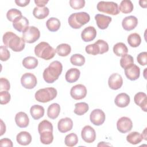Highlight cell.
I'll return each mask as SVG.
<instances>
[{"label":"cell","instance_id":"6da1fadb","mask_svg":"<svg viewBox=\"0 0 147 147\" xmlns=\"http://www.w3.org/2000/svg\"><path fill=\"white\" fill-rule=\"evenodd\" d=\"M3 42L5 47L14 52L22 51L25 46V42L12 32H7L3 36Z\"/></svg>","mask_w":147,"mask_h":147},{"label":"cell","instance_id":"7a4b0ae2","mask_svg":"<svg viewBox=\"0 0 147 147\" xmlns=\"http://www.w3.org/2000/svg\"><path fill=\"white\" fill-rule=\"evenodd\" d=\"M62 71V64L59 61H53L44 69L42 74L44 80L48 83H53L58 79Z\"/></svg>","mask_w":147,"mask_h":147},{"label":"cell","instance_id":"3957f363","mask_svg":"<svg viewBox=\"0 0 147 147\" xmlns=\"http://www.w3.org/2000/svg\"><path fill=\"white\" fill-rule=\"evenodd\" d=\"M35 55L46 60L52 59L56 53V50L47 42H41L34 48Z\"/></svg>","mask_w":147,"mask_h":147},{"label":"cell","instance_id":"277c9868","mask_svg":"<svg viewBox=\"0 0 147 147\" xmlns=\"http://www.w3.org/2000/svg\"><path fill=\"white\" fill-rule=\"evenodd\" d=\"M90 20V15L86 12L75 13L71 14L68 18V24L74 29H79L86 24Z\"/></svg>","mask_w":147,"mask_h":147},{"label":"cell","instance_id":"5b68a950","mask_svg":"<svg viewBox=\"0 0 147 147\" xmlns=\"http://www.w3.org/2000/svg\"><path fill=\"white\" fill-rule=\"evenodd\" d=\"M57 90L53 87H47L38 90L34 95L37 101L42 103L48 102L54 99L57 96Z\"/></svg>","mask_w":147,"mask_h":147},{"label":"cell","instance_id":"8992f818","mask_svg":"<svg viewBox=\"0 0 147 147\" xmlns=\"http://www.w3.org/2000/svg\"><path fill=\"white\" fill-rule=\"evenodd\" d=\"M97 9L100 12L113 16L117 15L119 13L118 4L114 2H99L97 5Z\"/></svg>","mask_w":147,"mask_h":147},{"label":"cell","instance_id":"52a82bcc","mask_svg":"<svg viewBox=\"0 0 147 147\" xmlns=\"http://www.w3.org/2000/svg\"><path fill=\"white\" fill-rule=\"evenodd\" d=\"M40 32L38 29L35 26H29L22 33V40L28 43H33L39 39Z\"/></svg>","mask_w":147,"mask_h":147},{"label":"cell","instance_id":"ba28073f","mask_svg":"<svg viewBox=\"0 0 147 147\" xmlns=\"http://www.w3.org/2000/svg\"><path fill=\"white\" fill-rule=\"evenodd\" d=\"M21 83L24 88L32 89L37 85V80L34 74L32 73H25L21 76Z\"/></svg>","mask_w":147,"mask_h":147},{"label":"cell","instance_id":"9c48e42d","mask_svg":"<svg viewBox=\"0 0 147 147\" xmlns=\"http://www.w3.org/2000/svg\"><path fill=\"white\" fill-rule=\"evenodd\" d=\"M71 97L75 100H80L85 98L87 95L86 87L82 84H79L73 86L70 91Z\"/></svg>","mask_w":147,"mask_h":147},{"label":"cell","instance_id":"30bf717a","mask_svg":"<svg viewBox=\"0 0 147 147\" xmlns=\"http://www.w3.org/2000/svg\"><path fill=\"white\" fill-rule=\"evenodd\" d=\"M117 127L118 130L122 133H126L130 131L133 127L131 120L126 117L120 118L117 122Z\"/></svg>","mask_w":147,"mask_h":147},{"label":"cell","instance_id":"8fae6325","mask_svg":"<svg viewBox=\"0 0 147 147\" xmlns=\"http://www.w3.org/2000/svg\"><path fill=\"white\" fill-rule=\"evenodd\" d=\"M106 116L105 113L100 109H94L90 114V119L92 124L96 126L102 125L105 121Z\"/></svg>","mask_w":147,"mask_h":147},{"label":"cell","instance_id":"7c38bea8","mask_svg":"<svg viewBox=\"0 0 147 147\" xmlns=\"http://www.w3.org/2000/svg\"><path fill=\"white\" fill-rule=\"evenodd\" d=\"M81 136L86 142L92 143L95 140L96 133L93 127L89 125H86L82 130Z\"/></svg>","mask_w":147,"mask_h":147},{"label":"cell","instance_id":"4fadbf2b","mask_svg":"<svg viewBox=\"0 0 147 147\" xmlns=\"http://www.w3.org/2000/svg\"><path fill=\"white\" fill-rule=\"evenodd\" d=\"M109 87L114 90L120 88L123 84V79L121 75L118 73H114L110 75L108 80Z\"/></svg>","mask_w":147,"mask_h":147},{"label":"cell","instance_id":"5bb4252c","mask_svg":"<svg viewBox=\"0 0 147 147\" xmlns=\"http://www.w3.org/2000/svg\"><path fill=\"white\" fill-rule=\"evenodd\" d=\"M13 26L17 31L24 32L29 27V21L25 17L21 16L14 20Z\"/></svg>","mask_w":147,"mask_h":147},{"label":"cell","instance_id":"9a60e30c","mask_svg":"<svg viewBox=\"0 0 147 147\" xmlns=\"http://www.w3.org/2000/svg\"><path fill=\"white\" fill-rule=\"evenodd\" d=\"M125 74L127 79L130 80H136L138 79L140 75V69L135 64L125 69Z\"/></svg>","mask_w":147,"mask_h":147},{"label":"cell","instance_id":"2e32d148","mask_svg":"<svg viewBox=\"0 0 147 147\" xmlns=\"http://www.w3.org/2000/svg\"><path fill=\"white\" fill-rule=\"evenodd\" d=\"M96 36V30L93 26H89L84 28L81 33V37L84 42H90L94 40Z\"/></svg>","mask_w":147,"mask_h":147},{"label":"cell","instance_id":"e0dca14e","mask_svg":"<svg viewBox=\"0 0 147 147\" xmlns=\"http://www.w3.org/2000/svg\"><path fill=\"white\" fill-rule=\"evenodd\" d=\"M138 24V19L133 16H129L125 17L122 22L123 28L127 31L134 29Z\"/></svg>","mask_w":147,"mask_h":147},{"label":"cell","instance_id":"ac0fdd59","mask_svg":"<svg viewBox=\"0 0 147 147\" xmlns=\"http://www.w3.org/2000/svg\"><path fill=\"white\" fill-rule=\"evenodd\" d=\"M73 127V122L68 117L61 118L57 123V128L60 132L66 133L70 131Z\"/></svg>","mask_w":147,"mask_h":147},{"label":"cell","instance_id":"d6986e66","mask_svg":"<svg viewBox=\"0 0 147 147\" xmlns=\"http://www.w3.org/2000/svg\"><path fill=\"white\" fill-rule=\"evenodd\" d=\"M95 20L96 22L98 27L100 29H106L110 23L111 22V17L107 16H105L101 14H97L95 16Z\"/></svg>","mask_w":147,"mask_h":147},{"label":"cell","instance_id":"ffe728a7","mask_svg":"<svg viewBox=\"0 0 147 147\" xmlns=\"http://www.w3.org/2000/svg\"><path fill=\"white\" fill-rule=\"evenodd\" d=\"M15 122L17 125L21 127H26L29 123V119L28 115L22 111L18 112L15 116Z\"/></svg>","mask_w":147,"mask_h":147},{"label":"cell","instance_id":"44dd1931","mask_svg":"<svg viewBox=\"0 0 147 147\" xmlns=\"http://www.w3.org/2000/svg\"><path fill=\"white\" fill-rule=\"evenodd\" d=\"M134 101L135 103L139 106L143 111L146 112L147 96L145 93L143 92H139L137 93L134 95Z\"/></svg>","mask_w":147,"mask_h":147},{"label":"cell","instance_id":"7402d4cb","mask_svg":"<svg viewBox=\"0 0 147 147\" xmlns=\"http://www.w3.org/2000/svg\"><path fill=\"white\" fill-rule=\"evenodd\" d=\"M130 96L124 92L118 94L114 100L116 106L122 108L127 106L130 103Z\"/></svg>","mask_w":147,"mask_h":147},{"label":"cell","instance_id":"603a6c76","mask_svg":"<svg viewBox=\"0 0 147 147\" xmlns=\"http://www.w3.org/2000/svg\"><path fill=\"white\" fill-rule=\"evenodd\" d=\"M80 75V72L79 69L76 68H72L67 71L65 78L67 82L72 83L76 82L79 79Z\"/></svg>","mask_w":147,"mask_h":147},{"label":"cell","instance_id":"cb8c5ba5","mask_svg":"<svg viewBox=\"0 0 147 147\" xmlns=\"http://www.w3.org/2000/svg\"><path fill=\"white\" fill-rule=\"evenodd\" d=\"M16 140L17 142L21 145L26 146L30 144L31 142L32 136L27 131H21L17 135Z\"/></svg>","mask_w":147,"mask_h":147},{"label":"cell","instance_id":"d4e9b609","mask_svg":"<svg viewBox=\"0 0 147 147\" xmlns=\"http://www.w3.org/2000/svg\"><path fill=\"white\" fill-rule=\"evenodd\" d=\"M44 108L40 105H35L32 106L30 109V113L34 119H38L42 117L44 114Z\"/></svg>","mask_w":147,"mask_h":147},{"label":"cell","instance_id":"484cf974","mask_svg":"<svg viewBox=\"0 0 147 147\" xmlns=\"http://www.w3.org/2000/svg\"><path fill=\"white\" fill-rule=\"evenodd\" d=\"M60 112V106L58 103H54L51 104L48 108L47 115L48 117L52 119H55L58 117Z\"/></svg>","mask_w":147,"mask_h":147},{"label":"cell","instance_id":"4316f807","mask_svg":"<svg viewBox=\"0 0 147 147\" xmlns=\"http://www.w3.org/2000/svg\"><path fill=\"white\" fill-rule=\"evenodd\" d=\"M49 10L47 7H36L33 10V16L38 20L44 19L49 15Z\"/></svg>","mask_w":147,"mask_h":147},{"label":"cell","instance_id":"83f0119b","mask_svg":"<svg viewBox=\"0 0 147 147\" xmlns=\"http://www.w3.org/2000/svg\"><path fill=\"white\" fill-rule=\"evenodd\" d=\"M60 21L59 19L55 17H51L46 22V26L48 29L51 32H56L60 27Z\"/></svg>","mask_w":147,"mask_h":147},{"label":"cell","instance_id":"f1b7e54d","mask_svg":"<svg viewBox=\"0 0 147 147\" xmlns=\"http://www.w3.org/2000/svg\"><path fill=\"white\" fill-rule=\"evenodd\" d=\"M22 65L26 69H34L38 65V60L34 57L28 56L23 59Z\"/></svg>","mask_w":147,"mask_h":147},{"label":"cell","instance_id":"f546056e","mask_svg":"<svg viewBox=\"0 0 147 147\" xmlns=\"http://www.w3.org/2000/svg\"><path fill=\"white\" fill-rule=\"evenodd\" d=\"M142 140L143 138L142 135L137 131L131 132L126 137L127 141L133 145H136L140 143Z\"/></svg>","mask_w":147,"mask_h":147},{"label":"cell","instance_id":"4dcf8cb0","mask_svg":"<svg viewBox=\"0 0 147 147\" xmlns=\"http://www.w3.org/2000/svg\"><path fill=\"white\" fill-rule=\"evenodd\" d=\"M128 49L123 42H118L113 47V52L117 56H122L127 54Z\"/></svg>","mask_w":147,"mask_h":147},{"label":"cell","instance_id":"1f68e13d","mask_svg":"<svg viewBox=\"0 0 147 147\" xmlns=\"http://www.w3.org/2000/svg\"><path fill=\"white\" fill-rule=\"evenodd\" d=\"M127 42L131 47L136 48L138 47L141 42V38L137 33H131L127 37Z\"/></svg>","mask_w":147,"mask_h":147},{"label":"cell","instance_id":"d6a6232c","mask_svg":"<svg viewBox=\"0 0 147 147\" xmlns=\"http://www.w3.org/2000/svg\"><path fill=\"white\" fill-rule=\"evenodd\" d=\"M119 10L124 14H127L131 13L133 10V5L130 0H123L121 1Z\"/></svg>","mask_w":147,"mask_h":147},{"label":"cell","instance_id":"836d02e7","mask_svg":"<svg viewBox=\"0 0 147 147\" xmlns=\"http://www.w3.org/2000/svg\"><path fill=\"white\" fill-rule=\"evenodd\" d=\"M56 52L60 56H67L71 52V48L69 44H61L56 49Z\"/></svg>","mask_w":147,"mask_h":147},{"label":"cell","instance_id":"e575fe53","mask_svg":"<svg viewBox=\"0 0 147 147\" xmlns=\"http://www.w3.org/2000/svg\"><path fill=\"white\" fill-rule=\"evenodd\" d=\"M39 134L40 135V141L42 144L48 145L52 142L53 140V131L47 130L43 131Z\"/></svg>","mask_w":147,"mask_h":147},{"label":"cell","instance_id":"d590c367","mask_svg":"<svg viewBox=\"0 0 147 147\" xmlns=\"http://www.w3.org/2000/svg\"><path fill=\"white\" fill-rule=\"evenodd\" d=\"M89 107L86 102H79L75 105L74 113L78 115H82L88 111Z\"/></svg>","mask_w":147,"mask_h":147},{"label":"cell","instance_id":"8d00e7d4","mask_svg":"<svg viewBox=\"0 0 147 147\" xmlns=\"http://www.w3.org/2000/svg\"><path fill=\"white\" fill-rule=\"evenodd\" d=\"M64 142L65 145L67 146H74L78 142V137L75 133H71L65 136Z\"/></svg>","mask_w":147,"mask_h":147},{"label":"cell","instance_id":"74e56055","mask_svg":"<svg viewBox=\"0 0 147 147\" xmlns=\"http://www.w3.org/2000/svg\"><path fill=\"white\" fill-rule=\"evenodd\" d=\"M85 57L80 54H74L71 56L70 61L72 65L76 66H82L85 63Z\"/></svg>","mask_w":147,"mask_h":147},{"label":"cell","instance_id":"f35d334b","mask_svg":"<svg viewBox=\"0 0 147 147\" xmlns=\"http://www.w3.org/2000/svg\"><path fill=\"white\" fill-rule=\"evenodd\" d=\"M134 64L133 57L130 55H125L122 56L120 60V65L122 68L125 69Z\"/></svg>","mask_w":147,"mask_h":147},{"label":"cell","instance_id":"ab89813d","mask_svg":"<svg viewBox=\"0 0 147 147\" xmlns=\"http://www.w3.org/2000/svg\"><path fill=\"white\" fill-rule=\"evenodd\" d=\"M53 131V125L51 122L48 121V120H43L40 123L38 126V131L39 134L45 131Z\"/></svg>","mask_w":147,"mask_h":147},{"label":"cell","instance_id":"60d3db41","mask_svg":"<svg viewBox=\"0 0 147 147\" xmlns=\"http://www.w3.org/2000/svg\"><path fill=\"white\" fill-rule=\"evenodd\" d=\"M22 16L21 12L17 9H11L6 13V17L10 22H13L17 17Z\"/></svg>","mask_w":147,"mask_h":147},{"label":"cell","instance_id":"b9f144b4","mask_svg":"<svg viewBox=\"0 0 147 147\" xmlns=\"http://www.w3.org/2000/svg\"><path fill=\"white\" fill-rule=\"evenodd\" d=\"M85 50L86 53L89 55H96L98 54H100V48L99 45L95 42L94 44L87 45L86 47Z\"/></svg>","mask_w":147,"mask_h":147},{"label":"cell","instance_id":"7bdbcfd3","mask_svg":"<svg viewBox=\"0 0 147 147\" xmlns=\"http://www.w3.org/2000/svg\"><path fill=\"white\" fill-rule=\"evenodd\" d=\"M69 5L72 8L75 10H79L84 7L85 1L84 0H70Z\"/></svg>","mask_w":147,"mask_h":147},{"label":"cell","instance_id":"ee69618b","mask_svg":"<svg viewBox=\"0 0 147 147\" xmlns=\"http://www.w3.org/2000/svg\"><path fill=\"white\" fill-rule=\"evenodd\" d=\"M10 52L7 49V47L1 45L0 48V59L2 61H7L10 58Z\"/></svg>","mask_w":147,"mask_h":147},{"label":"cell","instance_id":"f6af8a7d","mask_svg":"<svg viewBox=\"0 0 147 147\" xmlns=\"http://www.w3.org/2000/svg\"><path fill=\"white\" fill-rule=\"evenodd\" d=\"M0 103L1 105H6L8 103L11 99L10 94L7 91H2L0 92Z\"/></svg>","mask_w":147,"mask_h":147},{"label":"cell","instance_id":"bcb514c9","mask_svg":"<svg viewBox=\"0 0 147 147\" xmlns=\"http://www.w3.org/2000/svg\"><path fill=\"white\" fill-rule=\"evenodd\" d=\"M95 43L98 44L100 48V54H103L109 51V45L105 41L98 40Z\"/></svg>","mask_w":147,"mask_h":147},{"label":"cell","instance_id":"7dc6e473","mask_svg":"<svg viewBox=\"0 0 147 147\" xmlns=\"http://www.w3.org/2000/svg\"><path fill=\"white\" fill-rule=\"evenodd\" d=\"M137 60L140 65H146L147 64V52H142L140 53L137 57Z\"/></svg>","mask_w":147,"mask_h":147},{"label":"cell","instance_id":"c3c4849f","mask_svg":"<svg viewBox=\"0 0 147 147\" xmlns=\"http://www.w3.org/2000/svg\"><path fill=\"white\" fill-rule=\"evenodd\" d=\"M10 88L9 81L4 78L0 79V91H8Z\"/></svg>","mask_w":147,"mask_h":147},{"label":"cell","instance_id":"681fc988","mask_svg":"<svg viewBox=\"0 0 147 147\" xmlns=\"http://www.w3.org/2000/svg\"><path fill=\"white\" fill-rule=\"evenodd\" d=\"M0 145L1 146H13V142L9 138H2L0 140Z\"/></svg>","mask_w":147,"mask_h":147},{"label":"cell","instance_id":"f907efd6","mask_svg":"<svg viewBox=\"0 0 147 147\" xmlns=\"http://www.w3.org/2000/svg\"><path fill=\"white\" fill-rule=\"evenodd\" d=\"M30 2L29 0H16L15 3L17 5L21 7H25L27 6Z\"/></svg>","mask_w":147,"mask_h":147},{"label":"cell","instance_id":"816d5d0a","mask_svg":"<svg viewBox=\"0 0 147 147\" xmlns=\"http://www.w3.org/2000/svg\"><path fill=\"white\" fill-rule=\"evenodd\" d=\"M48 2V1L44 0H35L34 3L39 7H43Z\"/></svg>","mask_w":147,"mask_h":147},{"label":"cell","instance_id":"f5cc1de1","mask_svg":"<svg viewBox=\"0 0 147 147\" xmlns=\"http://www.w3.org/2000/svg\"><path fill=\"white\" fill-rule=\"evenodd\" d=\"M1 136H2L6 131V126L4 124L3 121L2 119H1Z\"/></svg>","mask_w":147,"mask_h":147},{"label":"cell","instance_id":"db71d44e","mask_svg":"<svg viewBox=\"0 0 147 147\" xmlns=\"http://www.w3.org/2000/svg\"><path fill=\"white\" fill-rule=\"evenodd\" d=\"M139 4L142 7L146 8L147 6V1L146 0H141L139 1Z\"/></svg>","mask_w":147,"mask_h":147},{"label":"cell","instance_id":"11a10c76","mask_svg":"<svg viewBox=\"0 0 147 147\" xmlns=\"http://www.w3.org/2000/svg\"><path fill=\"white\" fill-rule=\"evenodd\" d=\"M146 128H145V130H144V131H143V133H142V134H141L142 135V138H144L145 140H146Z\"/></svg>","mask_w":147,"mask_h":147}]
</instances>
